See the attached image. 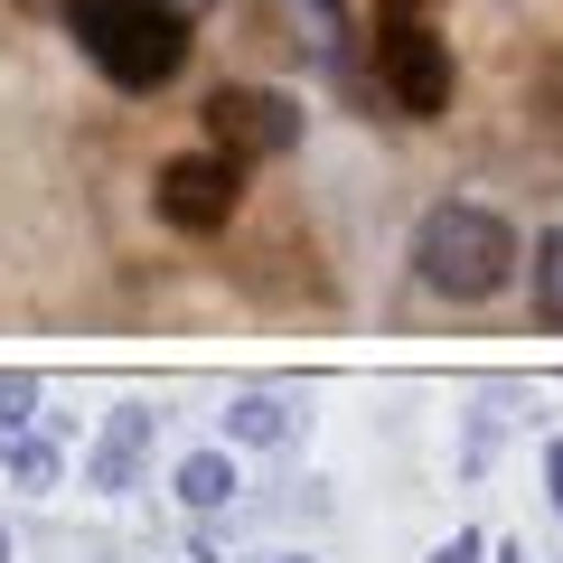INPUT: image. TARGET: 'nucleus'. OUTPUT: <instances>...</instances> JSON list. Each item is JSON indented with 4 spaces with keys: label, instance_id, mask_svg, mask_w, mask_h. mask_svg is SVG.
<instances>
[{
    "label": "nucleus",
    "instance_id": "f257e3e1",
    "mask_svg": "<svg viewBox=\"0 0 563 563\" xmlns=\"http://www.w3.org/2000/svg\"><path fill=\"white\" fill-rule=\"evenodd\" d=\"M66 29L132 95H151V85H169L188 66V10L179 0H66Z\"/></svg>",
    "mask_w": 563,
    "mask_h": 563
},
{
    "label": "nucleus",
    "instance_id": "f03ea898",
    "mask_svg": "<svg viewBox=\"0 0 563 563\" xmlns=\"http://www.w3.org/2000/svg\"><path fill=\"white\" fill-rule=\"evenodd\" d=\"M413 273L422 291H442V301H488L507 273H517V235H507V217H488V207H432V217L413 225Z\"/></svg>",
    "mask_w": 563,
    "mask_h": 563
},
{
    "label": "nucleus",
    "instance_id": "7ed1b4c3",
    "mask_svg": "<svg viewBox=\"0 0 563 563\" xmlns=\"http://www.w3.org/2000/svg\"><path fill=\"white\" fill-rule=\"evenodd\" d=\"M301 141V103L291 95H263V85H217L207 95V151L225 161H282Z\"/></svg>",
    "mask_w": 563,
    "mask_h": 563
},
{
    "label": "nucleus",
    "instance_id": "20e7f679",
    "mask_svg": "<svg viewBox=\"0 0 563 563\" xmlns=\"http://www.w3.org/2000/svg\"><path fill=\"white\" fill-rule=\"evenodd\" d=\"M235 198H244V161H225V151H179L161 169V217L179 235H217L235 217Z\"/></svg>",
    "mask_w": 563,
    "mask_h": 563
},
{
    "label": "nucleus",
    "instance_id": "39448f33",
    "mask_svg": "<svg viewBox=\"0 0 563 563\" xmlns=\"http://www.w3.org/2000/svg\"><path fill=\"white\" fill-rule=\"evenodd\" d=\"M376 76H385V95H395L413 122H432L451 103V47L432 38V29L395 20V29H376Z\"/></svg>",
    "mask_w": 563,
    "mask_h": 563
},
{
    "label": "nucleus",
    "instance_id": "423d86ee",
    "mask_svg": "<svg viewBox=\"0 0 563 563\" xmlns=\"http://www.w3.org/2000/svg\"><path fill=\"white\" fill-rule=\"evenodd\" d=\"M151 422L161 413H113V432H103V451H95V488H132L141 451H151Z\"/></svg>",
    "mask_w": 563,
    "mask_h": 563
},
{
    "label": "nucleus",
    "instance_id": "0eeeda50",
    "mask_svg": "<svg viewBox=\"0 0 563 563\" xmlns=\"http://www.w3.org/2000/svg\"><path fill=\"white\" fill-rule=\"evenodd\" d=\"M179 498L198 507V517H217V507L235 498V461H225V451H188L179 461Z\"/></svg>",
    "mask_w": 563,
    "mask_h": 563
},
{
    "label": "nucleus",
    "instance_id": "6e6552de",
    "mask_svg": "<svg viewBox=\"0 0 563 563\" xmlns=\"http://www.w3.org/2000/svg\"><path fill=\"white\" fill-rule=\"evenodd\" d=\"M0 470H10V479L20 488H57V442H29V432H10V442H0Z\"/></svg>",
    "mask_w": 563,
    "mask_h": 563
},
{
    "label": "nucleus",
    "instance_id": "1a4fd4ad",
    "mask_svg": "<svg viewBox=\"0 0 563 563\" xmlns=\"http://www.w3.org/2000/svg\"><path fill=\"white\" fill-rule=\"evenodd\" d=\"M526 273H536V310L563 329V225H554V235H536V263H526Z\"/></svg>",
    "mask_w": 563,
    "mask_h": 563
},
{
    "label": "nucleus",
    "instance_id": "9d476101",
    "mask_svg": "<svg viewBox=\"0 0 563 563\" xmlns=\"http://www.w3.org/2000/svg\"><path fill=\"white\" fill-rule=\"evenodd\" d=\"M225 432H235V442H291V413H282L273 395H244L235 413H225Z\"/></svg>",
    "mask_w": 563,
    "mask_h": 563
},
{
    "label": "nucleus",
    "instance_id": "9b49d317",
    "mask_svg": "<svg viewBox=\"0 0 563 563\" xmlns=\"http://www.w3.org/2000/svg\"><path fill=\"white\" fill-rule=\"evenodd\" d=\"M29 404H38V385H29V376H0V442L29 432Z\"/></svg>",
    "mask_w": 563,
    "mask_h": 563
},
{
    "label": "nucleus",
    "instance_id": "f8f14e48",
    "mask_svg": "<svg viewBox=\"0 0 563 563\" xmlns=\"http://www.w3.org/2000/svg\"><path fill=\"white\" fill-rule=\"evenodd\" d=\"M479 554H488L479 536H451V544H442V554H432V563H479Z\"/></svg>",
    "mask_w": 563,
    "mask_h": 563
},
{
    "label": "nucleus",
    "instance_id": "ddd939ff",
    "mask_svg": "<svg viewBox=\"0 0 563 563\" xmlns=\"http://www.w3.org/2000/svg\"><path fill=\"white\" fill-rule=\"evenodd\" d=\"M498 563H526V544H498Z\"/></svg>",
    "mask_w": 563,
    "mask_h": 563
},
{
    "label": "nucleus",
    "instance_id": "4468645a",
    "mask_svg": "<svg viewBox=\"0 0 563 563\" xmlns=\"http://www.w3.org/2000/svg\"><path fill=\"white\" fill-rule=\"evenodd\" d=\"M554 507H563V451H554Z\"/></svg>",
    "mask_w": 563,
    "mask_h": 563
},
{
    "label": "nucleus",
    "instance_id": "2eb2a0df",
    "mask_svg": "<svg viewBox=\"0 0 563 563\" xmlns=\"http://www.w3.org/2000/svg\"><path fill=\"white\" fill-rule=\"evenodd\" d=\"M273 563H310V554H273Z\"/></svg>",
    "mask_w": 563,
    "mask_h": 563
},
{
    "label": "nucleus",
    "instance_id": "dca6fc26",
    "mask_svg": "<svg viewBox=\"0 0 563 563\" xmlns=\"http://www.w3.org/2000/svg\"><path fill=\"white\" fill-rule=\"evenodd\" d=\"M0 563H10V536H0Z\"/></svg>",
    "mask_w": 563,
    "mask_h": 563
},
{
    "label": "nucleus",
    "instance_id": "f3484780",
    "mask_svg": "<svg viewBox=\"0 0 563 563\" xmlns=\"http://www.w3.org/2000/svg\"><path fill=\"white\" fill-rule=\"evenodd\" d=\"M179 10H207V0H179Z\"/></svg>",
    "mask_w": 563,
    "mask_h": 563
},
{
    "label": "nucleus",
    "instance_id": "a211bd4d",
    "mask_svg": "<svg viewBox=\"0 0 563 563\" xmlns=\"http://www.w3.org/2000/svg\"><path fill=\"white\" fill-rule=\"evenodd\" d=\"M57 10H66V0H57Z\"/></svg>",
    "mask_w": 563,
    "mask_h": 563
}]
</instances>
